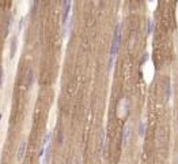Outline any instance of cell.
<instances>
[{
  "label": "cell",
  "instance_id": "6da1fadb",
  "mask_svg": "<svg viewBox=\"0 0 178 164\" xmlns=\"http://www.w3.org/2000/svg\"><path fill=\"white\" fill-rule=\"evenodd\" d=\"M120 42H121V25L118 23L116 26V30H114L113 34V41H112V48H110V59H109V64H112V62L116 56L118 48H120Z\"/></svg>",
  "mask_w": 178,
  "mask_h": 164
},
{
  "label": "cell",
  "instance_id": "7a4b0ae2",
  "mask_svg": "<svg viewBox=\"0 0 178 164\" xmlns=\"http://www.w3.org/2000/svg\"><path fill=\"white\" fill-rule=\"evenodd\" d=\"M69 10H71V2H64V3H63V27H64V32H67Z\"/></svg>",
  "mask_w": 178,
  "mask_h": 164
},
{
  "label": "cell",
  "instance_id": "3957f363",
  "mask_svg": "<svg viewBox=\"0 0 178 164\" xmlns=\"http://www.w3.org/2000/svg\"><path fill=\"white\" fill-rule=\"evenodd\" d=\"M126 108H128V101H126V99L121 100L120 105H118V115H120V116L126 115Z\"/></svg>",
  "mask_w": 178,
  "mask_h": 164
},
{
  "label": "cell",
  "instance_id": "277c9868",
  "mask_svg": "<svg viewBox=\"0 0 178 164\" xmlns=\"http://www.w3.org/2000/svg\"><path fill=\"white\" fill-rule=\"evenodd\" d=\"M129 134H130V126L128 123L124 126L122 128V144H126L128 142V138H129Z\"/></svg>",
  "mask_w": 178,
  "mask_h": 164
},
{
  "label": "cell",
  "instance_id": "5b68a950",
  "mask_svg": "<svg viewBox=\"0 0 178 164\" xmlns=\"http://www.w3.org/2000/svg\"><path fill=\"white\" fill-rule=\"evenodd\" d=\"M25 150H26V142L25 141H21V144H19V146H18V152H17L18 160H21L23 156H25Z\"/></svg>",
  "mask_w": 178,
  "mask_h": 164
},
{
  "label": "cell",
  "instance_id": "8992f818",
  "mask_svg": "<svg viewBox=\"0 0 178 164\" xmlns=\"http://www.w3.org/2000/svg\"><path fill=\"white\" fill-rule=\"evenodd\" d=\"M31 82H33V70L29 68L27 70V74H26V79H25V86H30Z\"/></svg>",
  "mask_w": 178,
  "mask_h": 164
},
{
  "label": "cell",
  "instance_id": "52a82bcc",
  "mask_svg": "<svg viewBox=\"0 0 178 164\" xmlns=\"http://www.w3.org/2000/svg\"><path fill=\"white\" fill-rule=\"evenodd\" d=\"M15 49H17V37H13L11 38V51H10V53H11V56H14V53H15Z\"/></svg>",
  "mask_w": 178,
  "mask_h": 164
},
{
  "label": "cell",
  "instance_id": "ba28073f",
  "mask_svg": "<svg viewBox=\"0 0 178 164\" xmlns=\"http://www.w3.org/2000/svg\"><path fill=\"white\" fill-rule=\"evenodd\" d=\"M144 127H145L144 120H140V123H139V134L140 135H144Z\"/></svg>",
  "mask_w": 178,
  "mask_h": 164
},
{
  "label": "cell",
  "instance_id": "9c48e42d",
  "mask_svg": "<svg viewBox=\"0 0 178 164\" xmlns=\"http://www.w3.org/2000/svg\"><path fill=\"white\" fill-rule=\"evenodd\" d=\"M170 95H171V88H170V79H167V82H166V96L170 97Z\"/></svg>",
  "mask_w": 178,
  "mask_h": 164
},
{
  "label": "cell",
  "instance_id": "30bf717a",
  "mask_svg": "<svg viewBox=\"0 0 178 164\" xmlns=\"http://www.w3.org/2000/svg\"><path fill=\"white\" fill-rule=\"evenodd\" d=\"M37 6H38V2H34L33 4L30 6V14H31V15H34V14H35V10H37Z\"/></svg>",
  "mask_w": 178,
  "mask_h": 164
},
{
  "label": "cell",
  "instance_id": "8fae6325",
  "mask_svg": "<svg viewBox=\"0 0 178 164\" xmlns=\"http://www.w3.org/2000/svg\"><path fill=\"white\" fill-rule=\"evenodd\" d=\"M154 30V21H148V29H147V33L151 34Z\"/></svg>",
  "mask_w": 178,
  "mask_h": 164
},
{
  "label": "cell",
  "instance_id": "7c38bea8",
  "mask_svg": "<svg viewBox=\"0 0 178 164\" xmlns=\"http://www.w3.org/2000/svg\"><path fill=\"white\" fill-rule=\"evenodd\" d=\"M23 21H25V18H22L21 21H19V23H18V29H19V30H21L22 27H23Z\"/></svg>",
  "mask_w": 178,
  "mask_h": 164
},
{
  "label": "cell",
  "instance_id": "4fadbf2b",
  "mask_svg": "<svg viewBox=\"0 0 178 164\" xmlns=\"http://www.w3.org/2000/svg\"><path fill=\"white\" fill-rule=\"evenodd\" d=\"M2 82H3V68H0V86H2Z\"/></svg>",
  "mask_w": 178,
  "mask_h": 164
},
{
  "label": "cell",
  "instance_id": "5bb4252c",
  "mask_svg": "<svg viewBox=\"0 0 178 164\" xmlns=\"http://www.w3.org/2000/svg\"><path fill=\"white\" fill-rule=\"evenodd\" d=\"M0 120H2V114H0Z\"/></svg>",
  "mask_w": 178,
  "mask_h": 164
}]
</instances>
